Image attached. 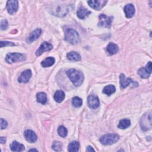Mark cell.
<instances>
[{
  "mask_svg": "<svg viewBox=\"0 0 152 152\" xmlns=\"http://www.w3.org/2000/svg\"><path fill=\"white\" fill-rule=\"evenodd\" d=\"M66 73L75 86L78 87L83 83L84 77L81 71L71 68L68 69Z\"/></svg>",
  "mask_w": 152,
  "mask_h": 152,
  "instance_id": "1",
  "label": "cell"
},
{
  "mask_svg": "<svg viewBox=\"0 0 152 152\" xmlns=\"http://www.w3.org/2000/svg\"><path fill=\"white\" fill-rule=\"evenodd\" d=\"M65 40L72 45H77L80 42L79 34L73 28H67L65 32Z\"/></svg>",
  "mask_w": 152,
  "mask_h": 152,
  "instance_id": "2",
  "label": "cell"
},
{
  "mask_svg": "<svg viewBox=\"0 0 152 152\" xmlns=\"http://www.w3.org/2000/svg\"><path fill=\"white\" fill-rule=\"evenodd\" d=\"M119 139V136L116 134H107L102 135L100 139V142L103 145H111L116 142Z\"/></svg>",
  "mask_w": 152,
  "mask_h": 152,
  "instance_id": "3",
  "label": "cell"
},
{
  "mask_svg": "<svg viewBox=\"0 0 152 152\" xmlns=\"http://www.w3.org/2000/svg\"><path fill=\"white\" fill-rule=\"evenodd\" d=\"M26 55L20 53H9L6 55L5 57V61L8 64L24 61L26 60Z\"/></svg>",
  "mask_w": 152,
  "mask_h": 152,
  "instance_id": "4",
  "label": "cell"
},
{
  "mask_svg": "<svg viewBox=\"0 0 152 152\" xmlns=\"http://www.w3.org/2000/svg\"><path fill=\"white\" fill-rule=\"evenodd\" d=\"M140 125L142 129L144 131H148L151 128V113L149 112L145 113L141 119Z\"/></svg>",
  "mask_w": 152,
  "mask_h": 152,
  "instance_id": "5",
  "label": "cell"
},
{
  "mask_svg": "<svg viewBox=\"0 0 152 152\" xmlns=\"http://www.w3.org/2000/svg\"><path fill=\"white\" fill-rule=\"evenodd\" d=\"M52 10V13L58 17H64L68 12L67 7L65 5H58L54 6Z\"/></svg>",
  "mask_w": 152,
  "mask_h": 152,
  "instance_id": "6",
  "label": "cell"
},
{
  "mask_svg": "<svg viewBox=\"0 0 152 152\" xmlns=\"http://www.w3.org/2000/svg\"><path fill=\"white\" fill-rule=\"evenodd\" d=\"M99 21L98 23V26L102 27H106L110 28L111 26V23L113 20V17H109L104 14H101L99 16Z\"/></svg>",
  "mask_w": 152,
  "mask_h": 152,
  "instance_id": "7",
  "label": "cell"
},
{
  "mask_svg": "<svg viewBox=\"0 0 152 152\" xmlns=\"http://www.w3.org/2000/svg\"><path fill=\"white\" fill-rule=\"evenodd\" d=\"M151 73V62L147 63L145 68H141L138 70V74L141 78H147Z\"/></svg>",
  "mask_w": 152,
  "mask_h": 152,
  "instance_id": "8",
  "label": "cell"
},
{
  "mask_svg": "<svg viewBox=\"0 0 152 152\" xmlns=\"http://www.w3.org/2000/svg\"><path fill=\"white\" fill-rule=\"evenodd\" d=\"M87 2L91 8L97 11H99V10H100L102 8H103L105 6L106 3L107 2V1L90 0V1H88Z\"/></svg>",
  "mask_w": 152,
  "mask_h": 152,
  "instance_id": "9",
  "label": "cell"
},
{
  "mask_svg": "<svg viewBox=\"0 0 152 152\" xmlns=\"http://www.w3.org/2000/svg\"><path fill=\"white\" fill-rule=\"evenodd\" d=\"M87 104L91 109H96L100 105L98 97L94 94H90L87 98Z\"/></svg>",
  "mask_w": 152,
  "mask_h": 152,
  "instance_id": "10",
  "label": "cell"
},
{
  "mask_svg": "<svg viewBox=\"0 0 152 152\" xmlns=\"http://www.w3.org/2000/svg\"><path fill=\"white\" fill-rule=\"evenodd\" d=\"M18 8V1L10 0L7 2V10L10 14H12L17 12Z\"/></svg>",
  "mask_w": 152,
  "mask_h": 152,
  "instance_id": "11",
  "label": "cell"
},
{
  "mask_svg": "<svg viewBox=\"0 0 152 152\" xmlns=\"http://www.w3.org/2000/svg\"><path fill=\"white\" fill-rule=\"evenodd\" d=\"M42 33V29L40 28H37L34 31L30 33L29 36L26 39V42L28 43H30L35 40H36L40 36Z\"/></svg>",
  "mask_w": 152,
  "mask_h": 152,
  "instance_id": "12",
  "label": "cell"
},
{
  "mask_svg": "<svg viewBox=\"0 0 152 152\" xmlns=\"http://www.w3.org/2000/svg\"><path fill=\"white\" fill-rule=\"evenodd\" d=\"M52 48H53V46L50 43H48L46 42H44L40 45L39 49L36 50V56H40L43 52H45L46 51L50 50L52 49Z\"/></svg>",
  "mask_w": 152,
  "mask_h": 152,
  "instance_id": "13",
  "label": "cell"
},
{
  "mask_svg": "<svg viewBox=\"0 0 152 152\" xmlns=\"http://www.w3.org/2000/svg\"><path fill=\"white\" fill-rule=\"evenodd\" d=\"M32 73L30 69H26L23 71L21 75L19 76L18 78V81L19 83H27L28 82L29 80L31 77Z\"/></svg>",
  "mask_w": 152,
  "mask_h": 152,
  "instance_id": "14",
  "label": "cell"
},
{
  "mask_svg": "<svg viewBox=\"0 0 152 152\" xmlns=\"http://www.w3.org/2000/svg\"><path fill=\"white\" fill-rule=\"evenodd\" d=\"M24 137L27 141L30 143H33L37 141V137L34 131L30 129H27L24 133Z\"/></svg>",
  "mask_w": 152,
  "mask_h": 152,
  "instance_id": "15",
  "label": "cell"
},
{
  "mask_svg": "<svg viewBox=\"0 0 152 152\" xmlns=\"http://www.w3.org/2000/svg\"><path fill=\"white\" fill-rule=\"evenodd\" d=\"M120 80V85L122 88H125L127 87L131 83H136V82L134 81L131 78H127L123 74H121L119 76Z\"/></svg>",
  "mask_w": 152,
  "mask_h": 152,
  "instance_id": "16",
  "label": "cell"
},
{
  "mask_svg": "<svg viewBox=\"0 0 152 152\" xmlns=\"http://www.w3.org/2000/svg\"><path fill=\"white\" fill-rule=\"evenodd\" d=\"M124 11L125 12L126 18H128L132 17L134 15V14L135 12V7L134 5L132 4H126L124 8Z\"/></svg>",
  "mask_w": 152,
  "mask_h": 152,
  "instance_id": "17",
  "label": "cell"
},
{
  "mask_svg": "<svg viewBox=\"0 0 152 152\" xmlns=\"http://www.w3.org/2000/svg\"><path fill=\"white\" fill-rule=\"evenodd\" d=\"M90 14L91 11L83 7H79L77 12V16L80 19H84L87 16H88Z\"/></svg>",
  "mask_w": 152,
  "mask_h": 152,
  "instance_id": "18",
  "label": "cell"
},
{
  "mask_svg": "<svg viewBox=\"0 0 152 152\" xmlns=\"http://www.w3.org/2000/svg\"><path fill=\"white\" fill-rule=\"evenodd\" d=\"M10 148L12 151H23L24 150V146L23 144L19 143L16 141H14L10 144Z\"/></svg>",
  "mask_w": 152,
  "mask_h": 152,
  "instance_id": "19",
  "label": "cell"
},
{
  "mask_svg": "<svg viewBox=\"0 0 152 152\" xmlns=\"http://www.w3.org/2000/svg\"><path fill=\"white\" fill-rule=\"evenodd\" d=\"M119 50V48L115 43L113 42H110L108 44V45L106 47V50L109 53V55H112L114 54H116Z\"/></svg>",
  "mask_w": 152,
  "mask_h": 152,
  "instance_id": "20",
  "label": "cell"
},
{
  "mask_svg": "<svg viewBox=\"0 0 152 152\" xmlns=\"http://www.w3.org/2000/svg\"><path fill=\"white\" fill-rule=\"evenodd\" d=\"M66 57L69 60L72 61H80L81 59L80 55L74 51H71L68 53L66 55Z\"/></svg>",
  "mask_w": 152,
  "mask_h": 152,
  "instance_id": "21",
  "label": "cell"
},
{
  "mask_svg": "<svg viewBox=\"0 0 152 152\" xmlns=\"http://www.w3.org/2000/svg\"><path fill=\"white\" fill-rule=\"evenodd\" d=\"M65 93L62 90H57L54 94V99L58 103L62 102L65 98Z\"/></svg>",
  "mask_w": 152,
  "mask_h": 152,
  "instance_id": "22",
  "label": "cell"
},
{
  "mask_svg": "<svg viewBox=\"0 0 152 152\" xmlns=\"http://www.w3.org/2000/svg\"><path fill=\"white\" fill-rule=\"evenodd\" d=\"M55 60L54 59V58L53 57H48L46 58V59H45L42 62H41V65L43 67H49L51 66L52 65H53L55 64Z\"/></svg>",
  "mask_w": 152,
  "mask_h": 152,
  "instance_id": "23",
  "label": "cell"
},
{
  "mask_svg": "<svg viewBox=\"0 0 152 152\" xmlns=\"http://www.w3.org/2000/svg\"><path fill=\"white\" fill-rule=\"evenodd\" d=\"M79 147H80V144L78 141H72L68 145V151L77 152L79 150Z\"/></svg>",
  "mask_w": 152,
  "mask_h": 152,
  "instance_id": "24",
  "label": "cell"
},
{
  "mask_svg": "<svg viewBox=\"0 0 152 152\" xmlns=\"http://www.w3.org/2000/svg\"><path fill=\"white\" fill-rule=\"evenodd\" d=\"M116 91V88L113 85H107L103 89V93L107 96H110L114 93Z\"/></svg>",
  "mask_w": 152,
  "mask_h": 152,
  "instance_id": "25",
  "label": "cell"
},
{
  "mask_svg": "<svg viewBox=\"0 0 152 152\" xmlns=\"http://www.w3.org/2000/svg\"><path fill=\"white\" fill-rule=\"evenodd\" d=\"M130 125H131V121L129 119H123L119 121L118 127L120 129H126V128H128Z\"/></svg>",
  "mask_w": 152,
  "mask_h": 152,
  "instance_id": "26",
  "label": "cell"
},
{
  "mask_svg": "<svg viewBox=\"0 0 152 152\" xmlns=\"http://www.w3.org/2000/svg\"><path fill=\"white\" fill-rule=\"evenodd\" d=\"M37 101L42 104H45L47 102V96L45 93L39 92L36 94Z\"/></svg>",
  "mask_w": 152,
  "mask_h": 152,
  "instance_id": "27",
  "label": "cell"
},
{
  "mask_svg": "<svg viewBox=\"0 0 152 152\" xmlns=\"http://www.w3.org/2000/svg\"><path fill=\"white\" fill-rule=\"evenodd\" d=\"M83 104V100L78 97H74L72 99V104L75 107H80Z\"/></svg>",
  "mask_w": 152,
  "mask_h": 152,
  "instance_id": "28",
  "label": "cell"
},
{
  "mask_svg": "<svg viewBox=\"0 0 152 152\" xmlns=\"http://www.w3.org/2000/svg\"><path fill=\"white\" fill-rule=\"evenodd\" d=\"M52 148L56 151H61L62 149V144L59 141H54L52 145Z\"/></svg>",
  "mask_w": 152,
  "mask_h": 152,
  "instance_id": "29",
  "label": "cell"
},
{
  "mask_svg": "<svg viewBox=\"0 0 152 152\" xmlns=\"http://www.w3.org/2000/svg\"><path fill=\"white\" fill-rule=\"evenodd\" d=\"M67 129L64 126H60L58 128V133L62 137H65L67 135Z\"/></svg>",
  "mask_w": 152,
  "mask_h": 152,
  "instance_id": "30",
  "label": "cell"
},
{
  "mask_svg": "<svg viewBox=\"0 0 152 152\" xmlns=\"http://www.w3.org/2000/svg\"><path fill=\"white\" fill-rule=\"evenodd\" d=\"M15 46L14 43L11 42H8V41H1L0 42V46L1 48H3L4 46Z\"/></svg>",
  "mask_w": 152,
  "mask_h": 152,
  "instance_id": "31",
  "label": "cell"
},
{
  "mask_svg": "<svg viewBox=\"0 0 152 152\" xmlns=\"http://www.w3.org/2000/svg\"><path fill=\"white\" fill-rule=\"evenodd\" d=\"M8 27V21L7 20L4 19L1 21V29L2 30H6Z\"/></svg>",
  "mask_w": 152,
  "mask_h": 152,
  "instance_id": "32",
  "label": "cell"
},
{
  "mask_svg": "<svg viewBox=\"0 0 152 152\" xmlns=\"http://www.w3.org/2000/svg\"><path fill=\"white\" fill-rule=\"evenodd\" d=\"M1 129H5L8 125V123L3 118H1Z\"/></svg>",
  "mask_w": 152,
  "mask_h": 152,
  "instance_id": "33",
  "label": "cell"
},
{
  "mask_svg": "<svg viewBox=\"0 0 152 152\" xmlns=\"http://www.w3.org/2000/svg\"><path fill=\"white\" fill-rule=\"evenodd\" d=\"M0 142L1 144H4L6 142V138L4 137H0Z\"/></svg>",
  "mask_w": 152,
  "mask_h": 152,
  "instance_id": "34",
  "label": "cell"
},
{
  "mask_svg": "<svg viewBox=\"0 0 152 152\" xmlns=\"http://www.w3.org/2000/svg\"><path fill=\"white\" fill-rule=\"evenodd\" d=\"M86 151H95V150L91 146H88L87 147V149H86Z\"/></svg>",
  "mask_w": 152,
  "mask_h": 152,
  "instance_id": "35",
  "label": "cell"
},
{
  "mask_svg": "<svg viewBox=\"0 0 152 152\" xmlns=\"http://www.w3.org/2000/svg\"><path fill=\"white\" fill-rule=\"evenodd\" d=\"M28 151H37L38 150H36V149L33 148V149H30Z\"/></svg>",
  "mask_w": 152,
  "mask_h": 152,
  "instance_id": "36",
  "label": "cell"
}]
</instances>
